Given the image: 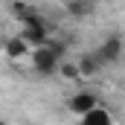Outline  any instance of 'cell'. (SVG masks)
I'll use <instances>...</instances> for the list:
<instances>
[{"mask_svg": "<svg viewBox=\"0 0 125 125\" xmlns=\"http://www.w3.org/2000/svg\"><path fill=\"white\" fill-rule=\"evenodd\" d=\"M21 38L29 44L32 50H35V47H44V44L50 41V29H47V23L41 21L38 12H32V15H26V18L21 21Z\"/></svg>", "mask_w": 125, "mask_h": 125, "instance_id": "6da1fadb", "label": "cell"}, {"mask_svg": "<svg viewBox=\"0 0 125 125\" xmlns=\"http://www.w3.org/2000/svg\"><path fill=\"white\" fill-rule=\"evenodd\" d=\"M29 61H32V70H35V73L50 76V73H55V70H58L61 58L52 52V47H50V44H44V47H35V50L29 52Z\"/></svg>", "mask_w": 125, "mask_h": 125, "instance_id": "7a4b0ae2", "label": "cell"}, {"mask_svg": "<svg viewBox=\"0 0 125 125\" xmlns=\"http://www.w3.org/2000/svg\"><path fill=\"white\" fill-rule=\"evenodd\" d=\"M93 55H96L102 64H116V61L125 55V41H122V35H108V38L96 47Z\"/></svg>", "mask_w": 125, "mask_h": 125, "instance_id": "3957f363", "label": "cell"}, {"mask_svg": "<svg viewBox=\"0 0 125 125\" xmlns=\"http://www.w3.org/2000/svg\"><path fill=\"white\" fill-rule=\"evenodd\" d=\"M93 108H99V96H96L93 90H79V93H73L67 99V111L76 114V116H84V114H90Z\"/></svg>", "mask_w": 125, "mask_h": 125, "instance_id": "277c9868", "label": "cell"}, {"mask_svg": "<svg viewBox=\"0 0 125 125\" xmlns=\"http://www.w3.org/2000/svg\"><path fill=\"white\" fill-rule=\"evenodd\" d=\"M3 50H6V55L12 58V61H21V58H26L32 52V47L21 38V35H12V38H6V44H3Z\"/></svg>", "mask_w": 125, "mask_h": 125, "instance_id": "5b68a950", "label": "cell"}, {"mask_svg": "<svg viewBox=\"0 0 125 125\" xmlns=\"http://www.w3.org/2000/svg\"><path fill=\"white\" fill-rule=\"evenodd\" d=\"M76 67H79V79H93L96 73L102 70V61L96 58L93 52H84V55H79Z\"/></svg>", "mask_w": 125, "mask_h": 125, "instance_id": "8992f818", "label": "cell"}, {"mask_svg": "<svg viewBox=\"0 0 125 125\" xmlns=\"http://www.w3.org/2000/svg\"><path fill=\"white\" fill-rule=\"evenodd\" d=\"M79 125H114V116H111V111L108 108H93L90 114H84V116H79Z\"/></svg>", "mask_w": 125, "mask_h": 125, "instance_id": "52a82bcc", "label": "cell"}, {"mask_svg": "<svg viewBox=\"0 0 125 125\" xmlns=\"http://www.w3.org/2000/svg\"><path fill=\"white\" fill-rule=\"evenodd\" d=\"M64 9H67L70 18H87V15H93L96 3H93V0H67Z\"/></svg>", "mask_w": 125, "mask_h": 125, "instance_id": "ba28073f", "label": "cell"}, {"mask_svg": "<svg viewBox=\"0 0 125 125\" xmlns=\"http://www.w3.org/2000/svg\"><path fill=\"white\" fill-rule=\"evenodd\" d=\"M58 73H61L64 79H79V67L76 64H67V61L58 64Z\"/></svg>", "mask_w": 125, "mask_h": 125, "instance_id": "9c48e42d", "label": "cell"}]
</instances>
